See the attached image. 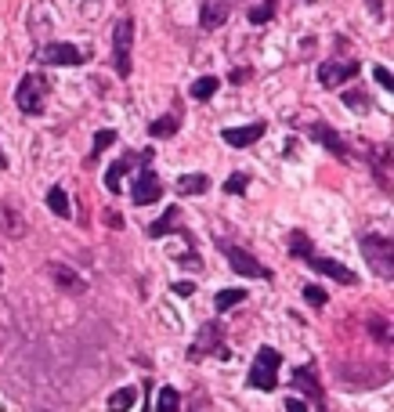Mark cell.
<instances>
[{"instance_id":"6da1fadb","label":"cell","mask_w":394,"mask_h":412,"mask_svg":"<svg viewBox=\"0 0 394 412\" xmlns=\"http://www.w3.org/2000/svg\"><path fill=\"white\" fill-rule=\"evenodd\" d=\"M333 373H337L340 384L351 387V391H373V387H384L391 380V369L384 362H340Z\"/></svg>"},{"instance_id":"7a4b0ae2","label":"cell","mask_w":394,"mask_h":412,"mask_svg":"<svg viewBox=\"0 0 394 412\" xmlns=\"http://www.w3.org/2000/svg\"><path fill=\"white\" fill-rule=\"evenodd\" d=\"M47 98H51V84H47L40 73H26L19 80V87H15V105H19L26 116H40L47 109Z\"/></svg>"},{"instance_id":"3957f363","label":"cell","mask_w":394,"mask_h":412,"mask_svg":"<svg viewBox=\"0 0 394 412\" xmlns=\"http://www.w3.org/2000/svg\"><path fill=\"white\" fill-rule=\"evenodd\" d=\"M362 257L380 279H394V243L387 235H362Z\"/></svg>"},{"instance_id":"277c9868","label":"cell","mask_w":394,"mask_h":412,"mask_svg":"<svg viewBox=\"0 0 394 412\" xmlns=\"http://www.w3.org/2000/svg\"><path fill=\"white\" fill-rule=\"evenodd\" d=\"M279 366H282V355L275 347H261L254 369H250V387L254 391H275L279 387Z\"/></svg>"},{"instance_id":"5b68a950","label":"cell","mask_w":394,"mask_h":412,"mask_svg":"<svg viewBox=\"0 0 394 412\" xmlns=\"http://www.w3.org/2000/svg\"><path fill=\"white\" fill-rule=\"evenodd\" d=\"M207 355H217V358H228V347H225V337H221V326L217 322H207L199 329V340L188 347V362H199Z\"/></svg>"},{"instance_id":"8992f818","label":"cell","mask_w":394,"mask_h":412,"mask_svg":"<svg viewBox=\"0 0 394 412\" xmlns=\"http://www.w3.org/2000/svg\"><path fill=\"white\" fill-rule=\"evenodd\" d=\"M131 47H134V19H123L113 29V62L120 76H131Z\"/></svg>"},{"instance_id":"52a82bcc","label":"cell","mask_w":394,"mask_h":412,"mask_svg":"<svg viewBox=\"0 0 394 412\" xmlns=\"http://www.w3.org/2000/svg\"><path fill=\"white\" fill-rule=\"evenodd\" d=\"M87 58H91L87 47H76V44H47L37 55L40 66H84Z\"/></svg>"},{"instance_id":"ba28073f","label":"cell","mask_w":394,"mask_h":412,"mask_svg":"<svg viewBox=\"0 0 394 412\" xmlns=\"http://www.w3.org/2000/svg\"><path fill=\"white\" fill-rule=\"evenodd\" d=\"M225 257H228V264H232V272H239V275H246V279H272V272L254 257V253H246L243 246H225Z\"/></svg>"},{"instance_id":"9c48e42d","label":"cell","mask_w":394,"mask_h":412,"mask_svg":"<svg viewBox=\"0 0 394 412\" xmlns=\"http://www.w3.org/2000/svg\"><path fill=\"white\" fill-rule=\"evenodd\" d=\"M358 76V62H322L319 66V84L326 87V91H333V87H340V84H348V80H355Z\"/></svg>"},{"instance_id":"30bf717a","label":"cell","mask_w":394,"mask_h":412,"mask_svg":"<svg viewBox=\"0 0 394 412\" xmlns=\"http://www.w3.org/2000/svg\"><path fill=\"white\" fill-rule=\"evenodd\" d=\"M315 272H322V275H329V279H337V282H344V286H355L358 282V275L351 272L348 264H340V261H333V257H322V253H311V257H304Z\"/></svg>"},{"instance_id":"8fae6325","label":"cell","mask_w":394,"mask_h":412,"mask_svg":"<svg viewBox=\"0 0 394 412\" xmlns=\"http://www.w3.org/2000/svg\"><path fill=\"white\" fill-rule=\"evenodd\" d=\"M134 203L138 206H149V203H156V199H163V185H160V178H156V170H138V181H134Z\"/></svg>"},{"instance_id":"7c38bea8","label":"cell","mask_w":394,"mask_h":412,"mask_svg":"<svg viewBox=\"0 0 394 412\" xmlns=\"http://www.w3.org/2000/svg\"><path fill=\"white\" fill-rule=\"evenodd\" d=\"M26 228H29V225H26V214L19 210V206H15L11 199L0 203V232H4L8 239H22Z\"/></svg>"},{"instance_id":"4fadbf2b","label":"cell","mask_w":394,"mask_h":412,"mask_svg":"<svg viewBox=\"0 0 394 412\" xmlns=\"http://www.w3.org/2000/svg\"><path fill=\"white\" fill-rule=\"evenodd\" d=\"M47 275L55 279V286H58L62 293H73V297H80V293L87 290L84 275H76L69 264H47Z\"/></svg>"},{"instance_id":"5bb4252c","label":"cell","mask_w":394,"mask_h":412,"mask_svg":"<svg viewBox=\"0 0 394 412\" xmlns=\"http://www.w3.org/2000/svg\"><path fill=\"white\" fill-rule=\"evenodd\" d=\"M264 134V123H246V127H225L221 131V141H228L232 149H246V145H254V141Z\"/></svg>"},{"instance_id":"9a60e30c","label":"cell","mask_w":394,"mask_h":412,"mask_svg":"<svg viewBox=\"0 0 394 412\" xmlns=\"http://www.w3.org/2000/svg\"><path fill=\"white\" fill-rule=\"evenodd\" d=\"M293 387H301L308 398H315V405L326 412V391H322V384H319V376H315V369H308V366L293 369Z\"/></svg>"},{"instance_id":"2e32d148","label":"cell","mask_w":394,"mask_h":412,"mask_svg":"<svg viewBox=\"0 0 394 412\" xmlns=\"http://www.w3.org/2000/svg\"><path fill=\"white\" fill-rule=\"evenodd\" d=\"M228 22V0H203L199 4V26L203 29H221Z\"/></svg>"},{"instance_id":"e0dca14e","label":"cell","mask_w":394,"mask_h":412,"mask_svg":"<svg viewBox=\"0 0 394 412\" xmlns=\"http://www.w3.org/2000/svg\"><path fill=\"white\" fill-rule=\"evenodd\" d=\"M308 134L315 138V141H322V145L333 152V156H348V141H344L333 127H326V123H311L308 127Z\"/></svg>"},{"instance_id":"ac0fdd59","label":"cell","mask_w":394,"mask_h":412,"mask_svg":"<svg viewBox=\"0 0 394 412\" xmlns=\"http://www.w3.org/2000/svg\"><path fill=\"white\" fill-rule=\"evenodd\" d=\"M178 221H181V210H174V206H170L160 221H152V225H149V235H152V239H163V235L178 232Z\"/></svg>"},{"instance_id":"d6986e66","label":"cell","mask_w":394,"mask_h":412,"mask_svg":"<svg viewBox=\"0 0 394 412\" xmlns=\"http://www.w3.org/2000/svg\"><path fill=\"white\" fill-rule=\"evenodd\" d=\"M207 188H210L207 174H185V178H178V192L181 196H203Z\"/></svg>"},{"instance_id":"ffe728a7","label":"cell","mask_w":394,"mask_h":412,"mask_svg":"<svg viewBox=\"0 0 394 412\" xmlns=\"http://www.w3.org/2000/svg\"><path fill=\"white\" fill-rule=\"evenodd\" d=\"M138 402V387H120L113 398H109V412H131Z\"/></svg>"},{"instance_id":"44dd1931","label":"cell","mask_w":394,"mask_h":412,"mask_svg":"<svg viewBox=\"0 0 394 412\" xmlns=\"http://www.w3.org/2000/svg\"><path fill=\"white\" fill-rule=\"evenodd\" d=\"M178 127H181V116H178V113H167V116H160V120H152L149 134H152V138H170Z\"/></svg>"},{"instance_id":"7402d4cb","label":"cell","mask_w":394,"mask_h":412,"mask_svg":"<svg viewBox=\"0 0 394 412\" xmlns=\"http://www.w3.org/2000/svg\"><path fill=\"white\" fill-rule=\"evenodd\" d=\"M217 87H221L217 76H199V80L192 84V91H188V94H192L196 102H207V98H214V94H217Z\"/></svg>"},{"instance_id":"603a6c76","label":"cell","mask_w":394,"mask_h":412,"mask_svg":"<svg viewBox=\"0 0 394 412\" xmlns=\"http://www.w3.org/2000/svg\"><path fill=\"white\" fill-rule=\"evenodd\" d=\"M275 11H279V0H264L261 8H250V22L254 26H268L275 19Z\"/></svg>"},{"instance_id":"cb8c5ba5","label":"cell","mask_w":394,"mask_h":412,"mask_svg":"<svg viewBox=\"0 0 394 412\" xmlns=\"http://www.w3.org/2000/svg\"><path fill=\"white\" fill-rule=\"evenodd\" d=\"M243 300H246V293H243V290H221V293L214 297V308H217L221 315H225L228 308H235V304H243Z\"/></svg>"},{"instance_id":"d4e9b609","label":"cell","mask_w":394,"mask_h":412,"mask_svg":"<svg viewBox=\"0 0 394 412\" xmlns=\"http://www.w3.org/2000/svg\"><path fill=\"white\" fill-rule=\"evenodd\" d=\"M156 412H181V394L174 387H163L160 402H156Z\"/></svg>"},{"instance_id":"484cf974","label":"cell","mask_w":394,"mask_h":412,"mask_svg":"<svg viewBox=\"0 0 394 412\" xmlns=\"http://www.w3.org/2000/svg\"><path fill=\"white\" fill-rule=\"evenodd\" d=\"M47 206H51V214H58V217H69L73 210H69V199H66V192L55 185L51 192H47Z\"/></svg>"},{"instance_id":"4316f807","label":"cell","mask_w":394,"mask_h":412,"mask_svg":"<svg viewBox=\"0 0 394 412\" xmlns=\"http://www.w3.org/2000/svg\"><path fill=\"white\" fill-rule=\"evenodd\" d=\"M123 170H127V160H120V163H113V167L105 170V188H109L113 196L123 188Z\"/></svg>"},{"instance_id":"83f0119b","label":"cell","mask_w":394,"mask_h":412,"mask_svg":"<svg viewBox=\"0 0 394 412\" xmlns=\"http://www.w3.org/2000/svg\"><path fill=\"white\" fill-rule=\"evenodd\" d=\"M113 141H116V131H98V134H94V145H91V163L98 160V156H102L105 149H113Z\"/></svg>"},{"instance_id":"f1b7e54d","label":"cell","mask_w":394,"mask_h":412,"mask_svg":"<svg viewBox=\"0 0 394 412\" xmlns=\"http://www.w3.org/2000/svg\"><path fill=\"white\" fill-rule=\"evenodd\" d=\"M290 250L297 253V257H311V253H315V250H311V243H308V235H304V232H293V235H290Z\"/></svg>"},{"instance_id":"f546056e","label":"cell","mask_w":394,"mask_h":412,"mask_svg":"<svg viewBox=\"0 0 394 412\" xmlns=\"http://www.w3.org/2000/svg\"><path fill=\"white\" fill-rule=\"evenodd\" d=\"M344 102H348L351 109H358V113H369V98H366V91H344Z\"/></svg>"},{"instance_id":"4dcf8cb0","label":"cell","mask_w":394,"mask_h":412,"mask_svg":"<svg viewBox=\"0 0 394 412\" xmlns=\"http://www.w3.org/2000/svg\"><path fill=\"white\" fill-rule=\"evenodd\" d=\"M246 185H250V174H232V178L225 181V192L228 196H243Z\"/></svg>"},{"instance_id":"1f68e13d","label":"cell","mask_w":394,"mask_h":412,"mask_svg":"<svg viewBox=\"0 0 394 412\" xmlns=\"http://www.w3.org/2000/svg\"><path fill=\"white\" fill-rule=\"evenodd\" d=\"M369 333H373V337L380 340L384 347L391 344V322H387V319H373V322H369Z\"/></svg>"},{"instance_id":"d6a6232c","label":"cell","mask_w":394,"mask_h":412,"mask_svg":"<svg viewBox=\"0 0 394 412\" xmlns=\"http://www.w3.org/2000/svg\"><path fill=\"white\" fill-rule=\"evenodd\" d=\"M304 300H308L311 308H322L329 297H326V290H322V286H308V290H304Z\"/></svg>"},{"instance_id":"836d02e7","label":"cell","mask_w":394,"mask_h":412,"mask_svg":"<svg viewBox=\"0 0 394 412\" xmlns=\"http://www.w3.org/2000/svg\"><path fill=\"white\" fill-rule=\"evenodd\" d=\"M373 76H376V84H380L384 91H394V76H391V69L376 66V69H373Z\"/></svg>"},{"instance_id":"e575fe53","label":"cell","mask_w":394,"mask_h":412,"mask_svg":"<svg viewBox=\"0 0 394 412\" xmlns=\"http://www.w3.org/2000/svg\"><path fill=\"white\" fill-rule=\"evenodd\" d=\"M286 412H308V405L301 398H286Z\"/></svg>"},{"instance_id":"d590c367","label":"cell","mask_w":394,"mask_h":412,"mask_svg":"<svg viewBox=\"0 0 394 412\" xmlns=\"http://www.w3.org/2000/svg\"><path fill=\"white\" fill-rule=\"evenodd\" d=\"M105 225H109V228H123V217L109 210V214H105Z\"/></svg>"},{"instance_id":"8d00e7d4","label":"cell","mask_w":394,"mask_h":412,"mask_svg":"<svg viewBox=\"0 0 394 412\" xmlns=\"http://www.w3.org/2000/svg\"><path fill=\"white\" fill-rule=\"evenodd\" d=\"M228 80H232V84H243V80H250V69H235V73L228 76Z\"/></svg>"},{"instance_id":"74e56055","label":"cell","mask_w":394,"mask_h":412,"mask_svg":"<svg viewBox=\"0 0 394 412\" xmlns=\"http://www.w3.org/2000/svg\"><path fill=\"white\" fill-rule=\"evenodd\" d=\"M196 286H192V282H174V293H181V297H188V293H192Z\"/></svg>"},{"instance_id":"f35d334b","label":"cell","mask_w":394,"mask_h":412,"mask_svg":"<svg viewBox=\"0 0 394 412\" xmlns=\"http://www.w3.org/2000/svg\"><path fill=\"white\" fill-rule=\"evenodd\" d=\"M366 4H369V11H380V8H384L380 0H366Z\"/></svg>"},{"instance_id":"ab89813d","label":"cell","mask_w":394,"mask_h":412,"mask_svg":"<svg viewBox=\"0 0 394 412\" xmlns=\"http://www.w3.org/2000/svg\"><path fill=\"white\" fill-rule=\"evenodd\" d=\"M0 170H8V156H4V149H0Z\"/></svg>"}]
</instances>
